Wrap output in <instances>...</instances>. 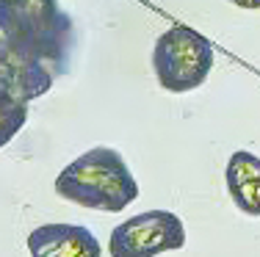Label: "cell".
Segmentation results:
<instances>
[{"instance_id":"obj_5","label":"cell","mask_w":260,"mask_h":257,"mask_svg":"<svg viewBox=\"0 0 260 257\" xmlns=\"http://www.w3.org/2000/svg\"><path fill=\"white\" fill-rule=\"evenodd\" d=\"M55 75L58 72L50 61L0 36V86L6 91L20 97L22 102H30L53 89Z\"/></svg>"},{"instance_id":"obj_2","label":"cell","mask_w":260,"mask_h":257,"mask_svg":"<svg viewBox=\"0 0 260 257\" xmlns=\"http://www.w3.org/2000/svg\"><path fill=\"white\" fill-rule=\"evenodd\" d=\"M0 36L50 61L61 75L72 47V20L58 0H0Z\"/></svg>"},{"instance_id":"obj_4","label":"cell","mask_w":260,"mask_h":257,"mask_svg":"<svg viewBox=\"0 0 260 257\" xmlns=\"http://www.w3.org/2000/svg\"><path fill=\"white\" fill-rule=\"evenodd\" d=\"M185 246V227L177 213L147 210L111 232V257H158Z\"/></svg>"},{"instance_id":"obj_7","label":"cell","mask_w":260,"mask_h":257,"mask_svg":"<svg viewBox=\"0 0 260 257\" xmlns=\"http://www.w3.org/2000/svg\"><path fill=\"white\" fill-rule=\"evenodd\" d=\"M227 191L241 213L260 216V158L246 150H238L230 155L224 169Z\"/></svg>"},{"instance_id":"obj_6","label":"cell","mask_w":260,"mask_h":257,"mask_svg":"<svg viewBox=\"0 0 260 257\" xmlns=\"http://www.w3.org/2000/svg\"><path fill=\"white\" fill-rule=\"evenodd\" d=\"M30 257H103L91 230L80 224H42L28 235Z\"/></svg>"},{"instance_id":"obj_8","label":"cell","mask_w":260,"mask_h":257,"mask_svg":"<svg viewBox=\"0 0 260 257\" xmlns=\"http://www.w3.org/2000/svg\"><path fill=\"white\" fill-rule=\"evenodd\" d=\"M28 119V102H22L20 97H14L11 91H6L0 86V150L25 127Z\"/></svg>"},{"instance_id":"obj_9","label":"cell","mask_w":260,"mask_h":257,"mask_svg":"<svg viewBox=\"0 0 260 257\" xmlns=\"http://www.w3.org/2000/svg\"><path fill=\"white\" fill-rule=\"evenodd\" d=\"M230 3L238 9H260V0H230Z\"/></svg>"},{"instance_id":"obj_1","label":"cell","mask_w":260,"mask_h":257,"mask_svg":"<svg viewBox=\"0 0 260 257\" xmlns=\"http://www.w3.org/2000/svg\"><path fill=\"white\" fill-rule=\"evenodd\" d=\"M55 194L89 210L119 213L139 197V182L116 150L94 146L61 169Z\"/></svg>"},{"instance_id":"obj_3","label":"cell","mask_w":260,"mask_h":257,"mask_svg":"<svg viewBox=\"0 0 260 257\" xmlns=\"http://www.w3.org/2000/svg\"><path fill=\"white\" fill-rule=\"evenodd\" d=\"M152 69L158 83L172 94L194 91L213 69V45L202 33L175 25L158 36L152 50Z\"/></svg>"}]
</instances>
